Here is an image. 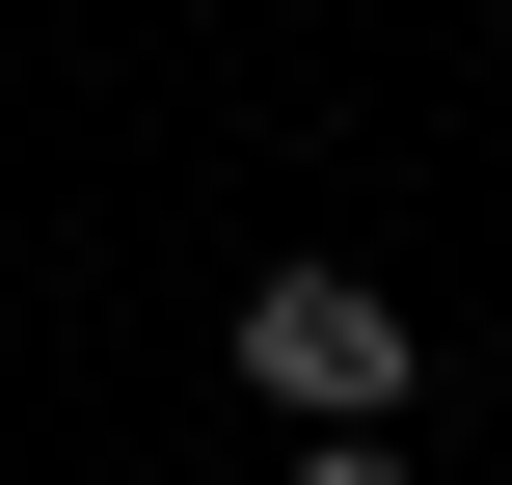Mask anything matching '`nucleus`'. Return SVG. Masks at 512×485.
<instances>
[{
	"label": "nucleus",
	"instance_id": "obj_1",
	"mask_svg": "<svg viewBox=\"0 0 512 485\" xmlns=\"http://www.w3.org/2000/svg\"><path fill=\"white\" fill-rule=\"evenodd\" d=\"M243 405L378 432V405H405V297H378V270H270V297H243Z\"/></svg>",
	"mask_w": 512,
	"mask_h": 485
},
{
	"label": "nucleus",
	"instance_id": "obj_2",
	"mask_svg": "<svg viewBox=\"0 0 512 485\" xmlns=\"http://www.w3.org/2000/svg\"><path fill=\"white\" fill-rule=\"evenodd\" d=\"M297 485H405V432H324V459H297Z\"/></svg>",
	"mask_w": 512,
	"mask_h": 485
}]
</instances>
